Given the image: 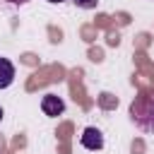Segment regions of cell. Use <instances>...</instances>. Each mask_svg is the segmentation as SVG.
I'll return each mask as SVG.
<instances>
[{"mask_svg":"<svg viewBox=\"0 0 154 154\" xmlns=\"http://www.w3.org/2000/svg\"><path fill=\"white\" fill-rule=\"evenodd\" d=\"M0 120H2V108H0Z\"/></svg>","mask_w":154,"mask_h":154,"instance_id":"7","label":"cell"},{"mask_svg":"<svg viewBox=\"0 0 154 154\" xmlns=\"http://www.w3.org/2000/svg\"><path fill=\"white\" fill-rule=\"evenodd\" d=\"M41 111H43L46 116H51V118H58V116L65 111V101H63L60 96H55V94H46V96L41 99Z\"/></svg>","mask_w":154,"mask_h":154,"instance_id":"1","label":"cell"},{"mask_svg":"<svg viewBox=\"0 0 154 154\" xmlns=\"http://www.w3.org/2000/svg\"><path fill=\"white\" fill-rule=\"evenodd\" d=\"M77 7H82V10H94L96 5H99V0H72Z\"/></svg>","mask_w":154,"mask_h":154,"instance_id":"4","label":"cell"},{"mask_svg":"<svg viewBox=\"0 0 154 154\" xmlns=\"http://www.w3.org/2000/svg\"><path fill=\"white\" fill-rule=\"evenodd\" d=\"M5 2H10V5H24V2H29V0H5Z\"/></svg>","mask_w":154,"mask_h":154,"instance_id":"5","label":"cell"},{"mask_svg":"<svg viewBox=\"0 0 154 154\" xmlns=\"http://www.w3.org/2000/svg\"><path fill=\"white\" fill-rule=\"evenodd\" d=\"M79 142H82V147H84V149L96 152V149H101V147H103V135H101V130H99V128H84V132H82Z\"/></svg>","mask_w":154,"mask_h":154,"instance_id":"2","label":"cell"},{"mask_svg":"<svg viewBox=\"0 0 154 154\" xmlns=\"http://www.w3.org/2000/svg\"><path fill=\"white\" fill-rule=\"evenodd\" d=\"M48 2H65V0H48Z\"/></svg>","mask_w":154,"mask_h":154,"instance_id":"6","label":"cell"},{"mask_svg":"<svg viewBox=\"0 0 154 154\" xmlns=\"http://www.w3.org/2000/svg\"><path fill=\"white\" fill-rule=\"evenodd\" d=\"M14 82V65L7 58H0V89H7Z\"/></svg>","mask_w":154,"mask_h":154,"instance_id":"3","label":"cell"}]
</instances>
